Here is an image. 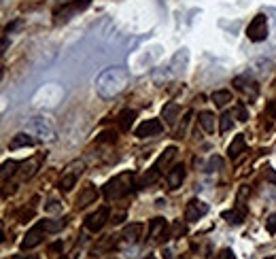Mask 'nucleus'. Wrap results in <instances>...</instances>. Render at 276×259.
Returning a JSON list of instances; mask_svg holds the SVG:
<instances>
[{"instance_id":"f257e3e1","label":"nucleus","mask_w":276,"mask_h":259,"mask_svg":"<svg viewBox=\"0 0 276 259\" xmlns=\"http://www.w3.org/2000/svg\"><path fill=\"white\" fill-rule=\"evenodd\" d=\"M127 81H130V75H127L125 68H121V66L106 68L104 73L96 79V92H98L100 98L111 100L127 87Z\"/></svg>"},{"instance_id":"f03ea898","label":"nucleus","mask_w":276,"mask_h":259,"mask_svg":"<svg viewBox=\"0 0 276 259\" xmlns=\"http://www.w3.org/2000/svg\"><path fill=\"white\" fill-rule=\"evenodd\" d=\"M136 187V179H134V172H121L117 177H113L108 183L102 187V196H104L108 202H115V200H121L125 196H130Z\"/></svg>"},{"instance_id":"7ed1b4c3","label":"nucleus","mask_w":276,"mask_h":259,"mask_svg":"<svg viewBox=\"0 0 276 259\" xmlns=\"http://www.w3.org/2000/svg\"><path fill=\"white\" fill-rule=\"evenodd\" d=\"M175 155H176V147H168V149H166V151L155 159V164H153L149 170H147L143 177L136 181V187H149V185H153V183H157V179L162 177V168L168 166L170 159L175 157Z\"/></svg>"},{"instance_id":"20e7f679","label":"nucleus","mask_w":276,"mask_h":259,"mask_svg":"<svg viewBox=\"0 0 276 259\" xmlns=\"http://www.w3.org/2000/svg\"><path fill=\"white\" fill-rule=\"evenodd\" d=\"M83 170H85V164H83V161H79V159H76V161H70V164L64 168L60 181H57V189L64 191V193L73 191V187L76 185V181H79V177L83 174Z\"/></svg>"},{"instance_id":"39448f33","label":"nucleus","mask_w":276,"mask_h":259,"mask_svg":"<svg viewBox=\"0 0 276 259\" xmlns=\"http://www.w3.org/2000/svg\"><path fill=\"white\" fill-rule=\"evenodd\" d=\"M89 4H92V0H68V2H64L62 6H57L53 11V17H55V22H66V19L76 15V13L85 11Z\"/></svg>"},{"instance_id":"423d86ee","label":"nucleus","mask_w":276,"mask_h":259,"mask_svg":"<svg viewBox=\"0 0 276 259\" xmlns=\"http://www.w3.org/2000/svg\"><path fill=\"white\" fill-rule=\"evenodd\" d=\"M28 132L41 140H53L55 136V130L47 117H32L28 121Z\"/></svg>"},{"instance_id":"0eeeda50","label":"nucleus","mask_w":276,"mask_h":259,"mask_svg":"<svg viewBox=\"0 0 276 259\" xmlns=\"http://www.w3.org/2000/svg\"><path fill=\"white\" fill-rule=\"evenodd\" d=\"M247 36L253 43H261L268 38V17L264 13H259V15H255L251 19V24L247 26Z\"/></svg>"},{"instance_id":"6e6552de","label":"nucleus","mask_w":276,"mask_h":259,"mask_svg":"<svg viewBox=\"0 0 276 259\" xmlns=\"http://www.w3.org/2000/svg\"><path fill=\"white\" fill-rule=\"evenodd\" d=\"M151 242H164L170 240V223L164 217H155L149 221V232H147Z\"/></svg>"},{"instance_id":"1a4fd4ad","label":"nucleus","mask_w":276,"mask_h":259,"mask_svg":"<svg viewBox=\"0 0 276 259\" xmlns=\"http://www.w3.org/2000/svg\"><path fill=\"white\" fill-rule=\"evenodd\" d=\"M45 234H47V230H45V221H38V223L34 225V228L28 230V234L24 236V240H22V249H24V251H28V249L38 247V244L43 242Z\"/></svg>"},{"instance_id":"9d476101","label":"nucleus","mask_w":276,"mask_h":259,"mask_svg":"<svg viewBox=\"0 0 276 259\" xmlns=\"http://www.w3.org/2000/svg\"><path fill=\"white\" fill-rule=\"evenodd\" d=\"M208 212V204H204L202 200H189V204L185 206V221L187 223H196Z\"/></svg>"},{"instance_id":"9b49d317","label":"nucleus","mask_w":276,"mask_h":259,"mask_svg":"<svg viewBox=\"0 0 276 259\" xmlns=\"http://www.w3.org/2000/svg\"><path fill=\"white\" fill-rule=\"evenodd\" d=\"M106 223H108V208H106V206H102V208L92 212V215L85 219V228L92 232V234H98V232L104 228Z\"/></svg>"},{"instance_id":"f8f14e48","label":"nucleus","mask_w":276,"mask_h":259,"mask_svg":"<svg viewBox=\"0 0 276 259\" xmlns=\"http://www.w3.org/2000/svg\"><path fill=\"white\" fill-rule=\"evenodd\" d=\"M162 130H164V126L159 119H147L134 130V136L136 138H151V136H157Z\"/></svg>"},{"instance_id":"ddd939ff","label":"nucleus","mask_w":276,"mask_h":259,"mask_svg":"<svg viewBox=\"0 0 276 259\" xmlns=\"http://www.w3.org/2000/svg\"><path fill=\"white\" fill-rule=\"evenodd\" d=\"M98 196H100V191L96 189V187H94L92 183H87V185L81 189V193H79V196H76V200H75V206H76V208H85V206L94 204L96 200H98Z\"/></svg>"},{"instance_id":"4468645a","label":"nucleus","mask_w":276,"mask_h":259,"mask_svg":"<svg viewBox=\"0 0 276 259\" xmlns=\"http://www.w3.org/2000/svg\"><path fill=\"white\" fill-rule=\"evenodd\" d=\"M43 159H45V153H38L34 155V157H30L28 161H24L22 166V170H19V174H22V179H32L36 174V170H41V164H43Z\"/></svg>"},{"instance_id":"2eb2a0df","label":"nucleus","mask_w":276,"mask_h":259,"mask_svg":"<svg viewBox=\"0 0 276 259\" xmlns=\"http://www.w3.org/2000/svg\"><path fill=\"white\" fill-rule=\"evenodd\" d=\"M166 181H168V187L170 189H178L181 187V183L185 181V166L183 164H176L172 166L168 174H166Z\"/></svg>"},{"instance_id":"dca6fc26","label":"nucleus","mask_w":276,"mask_h":259,"mask_svg":"<svg viewBox=\"0 0 276 259\" xmlns=\"http://www.w3.org/2000/svg\"><path fill=\"white\" fill-rule=\"evenodd\" d=\"M234 87L240 89V92H245V94H249L251 98H257V94H259L257 83L251 81V79H247V77H236V79H234Z\"/></svg>"},{"instance_id":"f3484780","label":"nucleus","mask_w":276,"mask_h":259,"mask_svg":"<svg viewBox=\"0 0 276 259\" xmlns=\"http://www.w3.org/2000/svg\"><path fill=\"white\" fill-rule=\"evenodd\" d=\"M34 136H32L30 132H19V134H15L11 138V142H9V149L11 151H17V149H24V147H32L34 145Z\"/></svg>"},{"instance_id":"a211bd4d","label":"nucleus","mask_w":276,"mask_h":259,"mask_svg":"<svg viewBox=\"0 0 276 259\" xmlns=\"http://www.w3.org/2000/svg\"><path fill=\"white\" fill-rule=\"evenodd\" d=\"M221 217L226 219L227 223H232V225H240L242 221H245V217H247V208H245V204H242V202H238V206H236V208L226 210Z\"/></svg>"},{"instance_id":"6ab92c4d","label":"nucleus","mask_w":276,"mask_h":259,"mask_svg":"<svg viewBox=\"0 0 276 259\" xmlns=\"http://www.w3.org/2000/svg\"><path fill=\"white\" fill-rule=\"evenodd\" d=\"M143 223H130V225H125L124 228V232H121V238H124L125 242H130V244H134V242H138V238L143 236Z\"/></svg>"},{"instance_id":"aec40b11","label":"nucleus","mask_w":276,"mask_h":259,"mask_svg":"<svg viewBox=\"0 0 276 259\" xmlns=\"http://www.w3.org/2000/svg\"><path fill=\"white\" fill-rule=\"evenodd\" d=\"M134 119H136V111H130V108L121 111L119 117H117V126H119L121 132H130L132 126H134Z\"/></svg>"},{"instance_id":"412c9836","label":"nucleus","mask_w":276,"mask_h":259,"mask_svg":"<svg viewBox=\"0 0 276 259\" xmlns=\"http://www.w3.org/2000/svg\"><path fill=\"white\" fill-rule=\"evenodd\" d=\"M245 151H247V140H245V134H238V136H236V138L232 140V145L227 147V155H229L232 159H236L240 153H245Z\"/></svg>"},{"instance_id":"4be33fe9","label":"nucleus","mask_w":276,"mask_h":259,"mask_svg":"<svg viewBox=\"0 0 276 259\" xmlns=\"http://www.w3.org/2000/svg\"><path fill=\"white\" fill-rule=\"evenodd\" d=\"M178 111H181V108H178L176 102H168V104L162 108V119H164L168 126H175L176 119H178Z\"/></svg>"},{"instance_id":"5701e85b","label":"nucleus","mask_w":276,"mask_h":259,"mask_svg":"<svg viewBox=\"0 0 276 259\" xmlns=\"http://www.w3.org/2000/svg\"><path fill=\"white\" fill-rule=\"evenodd\" d=\"M215 115L210 113V111H202V113H198V124L202 126L204 132H215Z\"/></svg>"},{"instance_id":"b1692460","label":"nucleus","mask_w":276,"mask_h":259,"mask_svg":"<svg viewBox=\"0 0 276 259\" xmlns=\"http://www.w3.org/2000/svg\"><path fill=\"white\" fill-rule=\"evenodd\" d=\"M210 100L215 102V106H226L227 102H232V92L229 89H217V92H213V96H210Z\"/></svg>"},{"instance_id":"393cba45","label":"nucleus","mask_w":276,"mask_h":259,"mask_svg":"<svg viewBox=\"0 0 276 259\" xmlns=\"http://www.w3.org/2000/svg\"><path fill=\"white\" fill-rule=\"evenodd\" d=\"M187 234V225H185V221H172V225H170V238H181V236H185Z\"/></svg>"},{"instance_id":"a878e982","label":"nucleus","mask_w":276,"mask_h":259,"mask_svg":"<svg viewBox=\"0 0 276 259\" xmlns=\"http://www.w3.org/2000/svg\"><path fill=\"white\" fill-rule=\"evenodd\" d=\"M232 119H234L232 113H223V115H221V119H219V132H221V134H226V132H229V130H232V126H234Z\"/></svg>"},{"instance_id":"bb28decb","label":"nucleus","mask_w":276,"mask_h":259,"mask_svg":"<svg viewBox=\"0 0 276 259\" xmlns=\"http://www.w3.org/2000/svg\"><path fill=\"white\" fill-rule=\"evenodd\" d=\"M19 166H22V164H19V161H13V159L11 161H4V164H2V181H6L11 174H15Z\"/></svg>"},{"instance_id":"cd10ccee","label":"nucleus","mask_w":276,"mask_h":259,"mask_svg":"<svg viewBox=\"0 0 276 259\" xmlns=\"http://www.w3.org/2000/svg\"><path fill=\"white\" fill-rule=\"evenodd\" d=\"M64 225H66V219H62V221H45V230H47V234H57Z\"/></svg>"},{"instance_id":"c85d7f7f","label":"nucleus","mask_w":276,"mask_h":259,"mask_svg":"<svg viewBox=\"0 0 276 259\" xmlns=\"http://www.w3.org/2000/svg\"><path fill=\"white\" fill-rule=\"evenodd\" d=\"M234 115H236V119L238 121H249V111H247V106L242 104V102H238V104L234 106Z\"/></svg>"},{"instance_id":"c756f323","label":"nucleus","mask_w":276,"mask_h":259,"mask_svg":"<svg viewBox=\"0 0 276 259\" xmlns=\"http://www.w3.org/2000/svg\"><path fill=\"white\" fill-rule=\"evenodd\" d=\"M221 168H223V159L219 157V155H213V157L208 159V164H206V170L215 172V170H221Z\"/></svg>"},{"instance_id":"7c9ffc66","label":"nucleus","mask_w":276,"mask_h":259,"mask_svg":"<svg viewBox=\"0 0 276 259\" xmlns=\"http://www.w3.org/2000/svg\"><path fill=\"white\" fill-rule=\"evenodd\" d=\"M32 217H34V204H32L30 208L25 206V208H22V210L17 212V219H19L22 223H28V219H32Z\"/></svg>"},{"instance_id":"2f4dec72","label":"nucleus","mask_w":276,"mask_h":259,"mask_svg":"<svg viewBox=\"0 0 276 259\" xmlns=\"http://www.w3.org/2000/svg\"><path fill=\"white\" fill-rule=\"evenodd\" d=\"M117 140V132H102L98 136V142H115Z\"/></svg>"},{"instance_id":"473e14b6","label":"nucleus","mask_w":276,"mask_h":259,"mask_svg":"<svg viewBox=\"0 0 276 259\" xmlns=\"http://www.w3.org/2000/svg\"><path fill=\"white\" fill-rule=\"evenodd\" d=\"M266 230L270 232V234H276V212H272V215L266 219Z\"/></svg>"},{"instance_id":"72a5a7b5","label":"nucleus","mask_w":276,"mask_h":259,"mask_svg":"<svg viewBox=\"0 0 276 259\" xmlns=\"http://www.w3.org/2000/svg\"><path fill=\"white\" fill-rule=\"evenodd\" d=\"M266 115H268V117H272V119H276V100H270L266 104Z\"/></svg>"},{"instance_id":"f704fd0d","label":"nucleus","mask_w":276,"mask_h":259,"mask_svg":"<svg viewBox=\"0 0 276 259\" xmlns=\"http://www.w3.org/2000/svg\"><path fill=\"white\" fill-rule=\"evenodd\" d=\"M121 221H125V210H117V212H113V219H111V223L119 225Z\"/></svg>"},{"instance_id":"c9c22d12","label":"nucleus","mask_w":276,"mask_h":259,"mask_svg":"<svg viewBox=\"0 0 276 259\" xmlns=\"http://www.w3.org/2000/svg\"><path fill=\"white\" fill-rule=\"evenodd\" d=\"M45 210H47V212H57V210H62V206H60V202L51 200V202L45 204Z\"/></svg>"},{"instance_id":"e433bc0d","label":"nucleus","mask_w":276,"mask_h":259,"mask_svg":"<svg viewBox=\"0 0 276 259\" xmlns=\"http://www.w3.org/2000/svg\"><path fill=\"white\" fill-rule=\"evenodd\" d=\"M62 249H64L62 240H57V242H53V244H49V253H51V255H53V253H60Z\"/></svg>"},{"instance_id":"4c0bfd02","label":"nucleus","mask_w":276,"mask_h":259,"mask_svg":"<svg viewBox=\"0 0 276 259\" xmlns=\"http://www.w3.org/2000/svg\"><path fill=\"white\" fill-rule=\"evenodd\" d=\"M264 174H266V179L270 181V183L276 185V170H274V168H266V172H264Z\"/></svg>"},{"instance_id":"58836bf2","label":"nucleus","mask_w":276,"mask_h":259,"mask_svg":"<svg viewBox=\"0 0 276 259\" xmlns=\"http://www.w3.org/2000/svg\"><path fill=\"white\" fill-rule=\"evenodd\" d=\"M219 259H236V255H234V251H229V249H223L221 251V257Z\"/></svg>"},{"instance_id":"ea45409f","label":"nucleus","mask_w":276,"mask_h":259,"mask_svg":"<svg viewBox=\"0 0 276 259\" xmlns=\"http://www.w3.org/2000/svg\"><path fill=\"white\" fill-rule=\"evenodd\" d=\"M17 24H19V22H13V24H9V26H6V28H4V34H11V32L17 28Z\"/></svg>"},{"instance_id":"a19ab883","label":"nucleus","mask_w":276,"mask_h":259,"mask_svg":"<svg viewBox=\"0 0 276 259\" xmlns=\"http://www.w3.org/2000/svg\"><path fill=\"white\" fill-rule=\"evenodd\" d=\"M6 47H9V38H6V34H4V41H2V53L6 51Z\"/></svg>"},{"instance_id":"79ce46f5","label":"nucleus","mask_w":276,"mask_h":259,"mask_svg":"<svg viewBox=\"0 0 276 259\" xmlns=\"http://www.w3.org/2000/svg\"><path fill=\"white\" fill-rule=\"evenodd\" d=\"M164 259H175L172 257V251H164Z\"/></svg>"},{"instance_id":"37998d69","label":"nucleus","mask_w":276,"mask_h":259,"mask_svg":"<svg viewBox=\"0 0 276 259\" xmlns=\"http://www.w3.org/2000/svg\"><path fill=\"white\" fill-rule=\"evenodd\" d=\"M13 259H34V257H30V255H15Z\"/></svg>"},{"instance_id":"c03bdc74","label":"nucleus","mask_w":276,"mask_h":259,"mask_svg":"<svg viewBox=\"0 0 276 259\" xmlns=\"http://www.w3.org/2000/svg\"><path fill=\"white\" fill-rule=\"evenodd\" d=\"M149 259H155V257H149Z\"/></svg>"}]
</instances>
